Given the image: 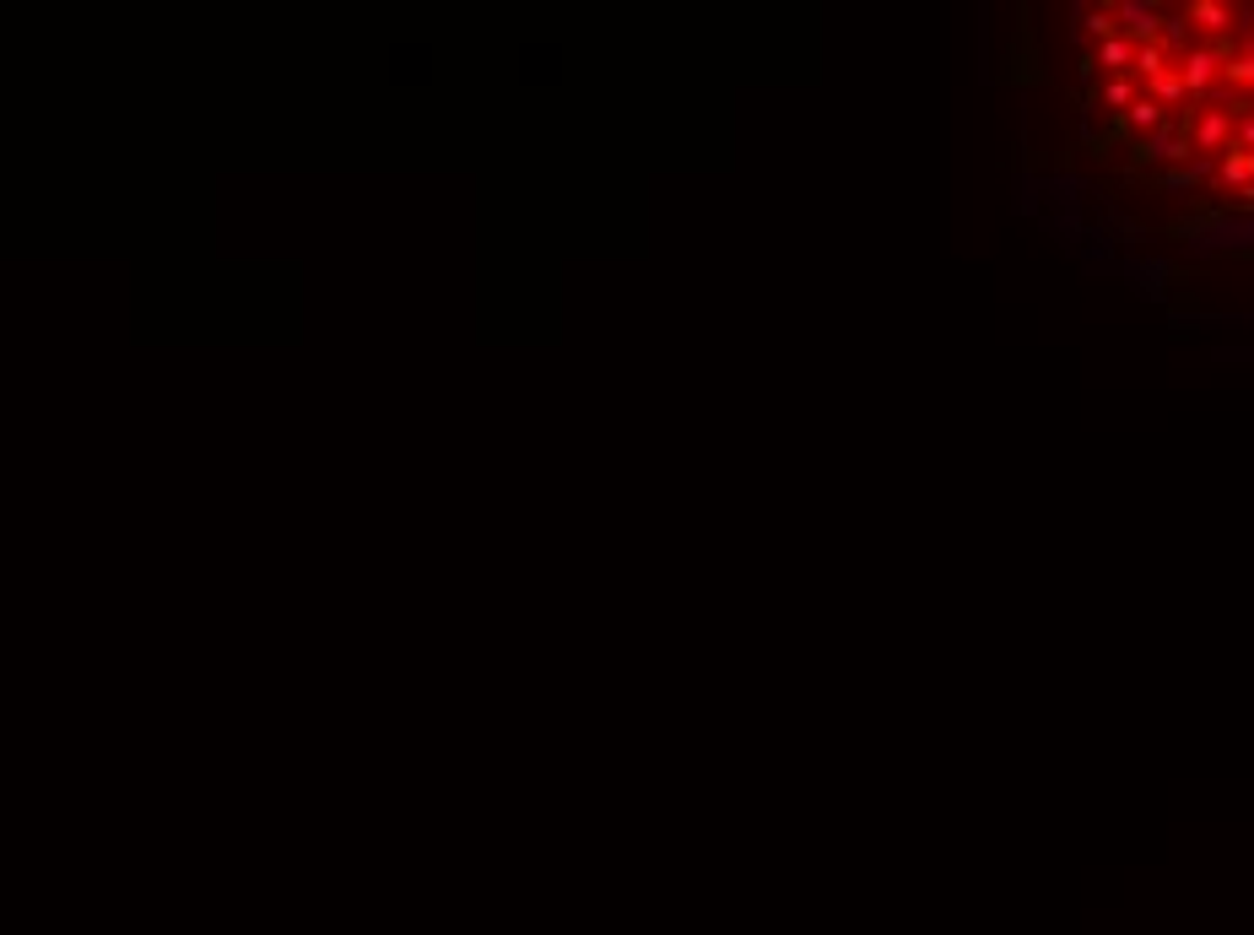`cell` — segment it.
Masks as SVG:
<instances>
[{"mask_svg":"<svg viewBox=\"0 0 1254 935\" xmlns=\"http://www.w3.org/2000/svg\"><path fill=\"white\" fill-rule=\"evenodd\" d=\"M1076 38L1092 103L1141 168L1254 200V6H1103Z\"/></svg>","mask_w":1254,"mask_h":935,"instance_id":"obj_1","label":"cell"}]
</instances>
